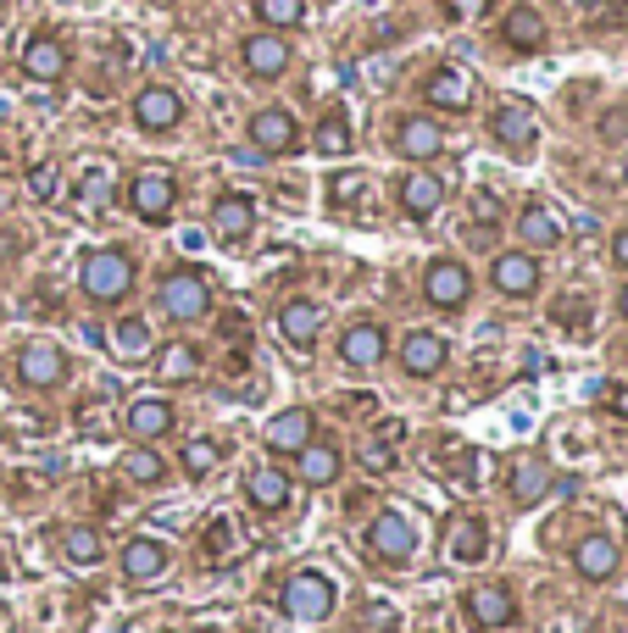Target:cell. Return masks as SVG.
I'll return each instance as SVG.
<instances>
[{
	"instance_id": "cell-43",
	"label": "cell",
	"mask_w": 628,
	"mask_h": 633,
	"mask_svg": "<svg viewBox=\"0 0 628 633\" xmlns=\"http://www.w3.org/2000/svg\"><path fill=\"white\" fill-rule=\"evenodd\" d=\"M362 467H368V473H379V478H384V473H395V450H390L384 439L362 444Z\"/></svg>"
},
{
	"instance_id": "cell-26",
	"label": "cell",
	"mask_w": 628,
	"mask_h": 633,
	"mask_svg": "<svg viewBox=\"0 0 628 633\" xmlns=\"http://www.w3.org/2000/svg\"><path fill=\"white\" fill-rule=\"evenodd\" d=\"M245 500L256 511H284L290 506V478L279 467H250L245 473Z\"/></svg>"
},
{
	"instance_id": "cell-34",
	"label": "cell",
	"mask_w": 628,
	"mask_h": 633,
	"mask_svg": "<svg viewBox=\"0 0 628 633\" xmlns=\"http://www.w3.org/2000/svg\"><path fill=\"white\" fill-rule=\"evenodd\" d=\"M112 350H117L123 361L150 355V323H139V317H117V323H112Z\"/></svg>"
},
{
	"instance_id": "cell-24",
	"label": "cell",
	"mask_w": 628,
	"mask_h": 633,
	"mask_svg": "<svg viewBox=\"0 0 628 633\" xmlns=\"http://www.w3.org/2000/svg\"><path fill=\"white\" fill-rule=\"evenodd\" d=\"M123 428L134 433V444H150V439H161L167 428H172V406L167 400H128V411H123Z\"/></svg>"
},
{
	"instance_id": "cell-4",
	"label": "cell",
	"mask_w": 628,
	"mask_h": 633,
	"mask_svg": "<svg viewBox=\"0 0 628 633\" xmlns=\"http://www.w3.org/2000/svg\"><path fill=\"white\" fill-rule=\"evenodd\" d=\"M368 556L384 562V567H406L417 556V528L401 517V511H379L368 522Z\"/></svg>"
},
{
	"instance_id": "cell-37",
	"label": "cell",
	"mask_w": 628,
	"mask_h": 633,
	"mask_svg": "<svg viewBox=\"0 0 628 633\" xmlns=\"http://www.w3.org/2000/svg\"><path fill=\"white\" fill-rule=\"evenodd\" d=\"M217 456H223L217 439H190V444H184V478H206V473L217 467Z\"/></svg>"
},
{
	"instance_id": "cell-25",
	"label": "cell",
	"mask_w": 628,
	"mask_h": 633,
	"mask_svg": "<svg viewBox=\"0 0 628 633\" xmlns=\"http://www.w3.org/2000/svg\"><path fill=\"white\" fill-rule=\"evenodd\" d=\"M290 67V45L279 34H250L245 39V72L250 78H279Z\"/></svg>"
},
{
	"instance_id": "cell-6",
	"label": "cell",
	"mask_w": 628,
	"mask_h": 633,
	"mask_svg": "<svg viewBox=\"0 0 628 633\" xmlns=\"http://www.w3.org/2000/svg\"><path fill=\"white\" fill-rule=\"evenodd\" d=\"M172 201H178V184H172V172L161 167H145L128 178V212L139 223H167L172 217Z\"/></svg>"
},
{
	"instance_id": "cell-1",
	"label": "cell",
	"mask_w": 628,
	"mask_h": 633,
	"mask_svg": "<svg viewBox=\"0 0 628 633\" xmlns=\"http://www.w3.org/2000/svg\"><path fill=\"white\" fill-rule=\"evenodd\" d=\"M78 279H83V295L96 306H117L134 290V256L128 250H89Z\"/></svg>"
},
{
	"instance_id": "cell-14",
	"label": "cell",
	"mask_w": 628,
	"mask_h": 633,
	"mask_svg": "<svg viewBox=\"0 0 628 633\" xmlns=\"http://www.w3.org/2000/svg\"><path fill=\"white\" fill-rule=\"evenodd\" d=\"M490 279H495V290H501V295L523 301V295H534V290H540V261H534L528 250H506V256H495Z\"/></svg>"
},
{
	"instance_id": "cell-17",
	"label": "cell",
	"mask_w": 628,
	"mask_h": 633,
	"mask_svg": "<svg viewBox=\"0 0 628 633\" xmlns=\"http://www.w3.org/2000/svg\"><path fill=\"white\" fill-rule=\"evenodd\" d=\"M23 72H29L34 83L67 78V45H61L56 34H34V39L23 45Z\"/></svg>"
},
{
	"instance_id": "cell-35",
	"label": "cell",
	"mask_w": 628,
	"mask_h": 633,
	"mask_svg": "<svg viewBox=\"0 0 628 633\" xmlns=\"http://www.w3.org/2000/svg\"><path fill=\"white\" fill-rule=\"evenodd\" d=\"M256 12L267 29H295L306 18V0H256Z\"/></svg>"
},
{
	"instance_id": "cell-49",
	"label": "cell",
	"mask_w": 628,
	"mask_h": 633,
	"mask_svg": "<svg viewBox=\"0 0 628 633\" xmlns=\"http://www.w3.org/2000/svg\"><path fill=\"white\" fill-rule=\"evenodd\" d=\"M612 411H617V422H628V384L612 389Z\"/></svg>"
},
{
	"instance_id": "cell-22",
	"label": "cell",
	"mask_w": 628,
	"mask_h": 633,
	"mask_svg": "<svg viewBox=\"0 0 628 633\" xmlns=\"http://www.w3.org/2000/svg\"><path fill=\"white\" fill-rule=\"evenodd\" d=\"M395 195H401V212L423 223V217H434V212H439V201H445V184H439L434 172H406Z\"/></svg>"
},
{
	"instance_id": "cell-8",
	"label": "cell",
	"mask_w": 628,
	"mask_h": 633,
	"mask_svg": "<svg viewBox=\"0 0 628 633\" xmlns=\"http://www.w3.org/2000/svg\"><path fill=\"white\" fill-rule=\"evenodd\" d=\"M250 145H256L261 156H284V150L301 145V128H295V117H290L284 106H261V112L250 117Z\"/></svg>"
},
{
	"instance_id": "cell-18",
	"label": "cell",
	"mask_w": 628,
	"mask_h": 633,
	"mask_svg": "<svg viewBox=\"0 0 628 633\" xmlns=\"http://www.w3.org/2000/svg\"><path fill=\"white\" fill-rule=\"evenodd\" d=\"M161 573H167V545H161V539H150V533L128 539V545H123V578L128 584H150Z\"/></svg>"
},
{
	"instance_id": "cell-11",
	"label": "cell",
	"mask_w": 628,
	"mask_h": 633,
	"mask_svg": "<svg viewBox=\"0 0 628 633\" xmlns=\"http://www.w3.org/2000/svg\"><path fill=\"white\" fill-rule=\"evenodd\" d=\"M384 350H390V334H384V323H368V317L350 323L345 339H339V361H345V368H379Z\"/></svg>"
},
{
	"instance_id": "cell-5",
	"label": "cell",
	"mask_w": 628,
	"mask_h": 633,
	"mask_svg": "<svg viewBox=\"0 0 628 633\" xmlns=\"http://www.w3.org/2000/svg\"><path fill=\"white\" fill-rule=\"evenodd\" d=\"M473 295V273L457 261V256H434L428 273H423V301L439 306V312H462Z\"/></svg>"
},
{
	"instance_id": "cell-20",
	"label": "cell",
	"mask_w": 628,
	"mask_h": 633,
	"mask_svg": "<svg viewBox=\"0 0 628 633\" xmlns=\"http://www.w3.org/2000/svg\"><path fill=\"white\" fill-rule=\"evenodd\" d=\"M279 328H284V339H290L295 350H312V344L323 339V306H317V301H284Z\"/></svg>"
},
{
	"instance_id": "cell-38",
	"label": "cell",
	"mask_w": 628,
	"mask_h": 633,
	"mask_svg": "<svg viewBox=\"0 0 628 633\" xmlns=\"http://www.w3.org/2000/svg\"><path fill=\"white\" fill-rule=\"evenodd\" d=\"M317 150H323V156H345V150H350V123H345L339 112H328V117L317 123Z\"/></svg>"
},
{
	"instance_id": "cell-10",
	"label": "cell",
	"mask_w": 628,
	"mask_h": 633,
	"mask_svg": "<svg viewBox=\"0 0 628 633\" xmlns=\"http://www.w3.org/2000/svg\"><path fill=\"white\" fill-rule=\"evenodd\" d=\"M423 101L439 112H468L473 106V72L468 67H434L423 83Z\"/></svg>"
},
{
	"instance_id": "cell-33",
	"label": "cell",
	"mask_w": 628,
	"mask_h": 633,
	"mask_svg": "<svg viewBox=\"0 0 628 633\" xmlns=\"http://www.w3.org/2000/svg\"><path fill=\"white\" fill-rule=\"evenodd\" d=\"M546 495H551L546 462H517V473H512V500H517V506H540Z\"/></svg>"
},
{
	"instance_id": "cell-3",
	"label": "cell",
	"mask_w": 628,
	"mask_h": 633,
	"mask_svg": "<svg viewBox=\"0 0 628 633\" xmlns=\"http://www.w3.org/2000/svg\"><path fill=\"white\" fill-rule=\"evenodd\" d=\"M279 606H284L295 622H323V617L334 611V578L317 573V567H301V573L284 584Z\"/></svg>"
},
{
	"instance_id": "cell-45",
	"label": "cell",
	"mask_w": 628,
	"mask_h": 633,
	"mask_svg": "<svg viewBox=\"0 0 628 633\" xmlns=\"http://www.w3.org/2000/svg\"><path fill=\"white\" fill-rule=\"evenodd\" d=\"M557 323H562V328H579V323H590V306H579V301H557Z\"/></svg>"
},
{
	"instance_id": "cell-48",
	"label": "cell",
	"mask_w": 628,
	"mask_h": 633,
	"mask_svg": "<svg viewBox=\"0 0 628 633\" xmlns=\"http://www.w3.org/2000/svg\"><path fill=\"white\" fill-rule=\"evenodd\" d=\"M612 261H617V267H628V228H623V234H612Z\"/></svg>"
},
{
	"instance_id": "cell-36",
	"label": "cell",
	"mask_w": 628,
	"mask_h": 633,
	"mask_svg": "<svg viewBox=\"0 0 628 633\" xmlns=\"http://www.w3.org/2000/svg\"><path fill=\"white\" fill-rule=\"evenodd\" d=\"M106 195H112V172H106V167H89L83 184H78V206H83V212H101Z\"/></svg>"
},
{
	"instance_id": "cell-44",
	"label": "cell",
	"mask_w": 628,
	"mask_h": 633,
	"mask_svg": "<svg viewBox=\"0 0 628 633\" xmlns=\"http://www.w3.org/2000/svg\"><path fill=\"white\" fill-rule=\"evenodd\" d=\"M484 12H490V0H445V18H451V23H473Z\"/></svg>"
},
{
	"instance_id": "cell-2",
	"label": "cell",
	"mask_w": 628,
	"mask_h": 633,
	"mask_svg": "<svg viewBox=\"0 0 628 633\" xmlns=\"http://www.w3.org/2000/svg\"><path fill=\"white\" fill-rule=\"evenodd\" d=\"M161 312L172 323H201L212 312V284L206 273H195V267H178V273L161 279Z\"/></svg>"
},
{
	"instance_id": "cell-46",
	"label": "cell",
	"mask_w": 628,
	"mask_h": 633,
	"mask_svg": "<svg viewBox=\"0 0 628 633\" xmlns=\"http://www.w3.org/2000/svg\"><path fill=\"white\" fill-rule=\"evenodd\" d=\"M473 217L479 223H501V195H473Z\"/></svg>"
},
{
	"instance_id": "cell-21",
	"label": "cell",
	"mask_w": 628,
	"mask_h": 633,
	"mask_svg": "<svg viewBox=\"0 0 628 633\" xmlns=\"http://www.w3.org/2000/svg\"><path fill=\"white\" fill-rule=\"evenodd\" d=\"M301 444H312V411L306 406H290L267 422V450H279V456H295Z\"/></svg>"
},
{
	"instance_id": "cell-29",
	"label": "cell",
	"mask_w": 628,
	"mask_h": 633,
	"mask_svg": "<svg viewBox=\"0 0 628 633\" xmlns=\"http://www.w3.org/2000/svg\"><path fill=\"white\" fill-rule=\"evenodd\" d=\"M295 473H301L312 489L334 484V478H339V450H334V444H301V450H295Z\"/></svg>"
},
{
	"instance_id": "cell-28",
	"label": "cell",
	"mask_w": 628,
	"mask_h": 633,
	"mask_svg": "<svg viewBox=\"0 0 628 633\" xmlns=\"http://www.w3.org/2000/svg\"><path fill=\"white\" fill-rule=\"evenodd\" d=\"M501 39H506L512 50H540V45H546V18L534 12V7H512L506 23H501Z\"/></svg>"
},
{
	"instance_id": "cell-30",
	"label": "cell",
	"mask_w": 628,
	"mask_h": 633,
	"mask_svg": "<svg viewBox=\"0 0 628 633\" xmlns=\"http://www.w3.org/2000/svg\"><path fill=\"white\" fill-rule=\"evenodd\" d=\"M61 556H67L72 567H101L106 545H101V533L89 528V522H72V528H61Z\"/></svg>"
},
{
	"instance_id": "cell-27",
	"label": "cell",
	"mask_w": 628,
	"mask_h": 633,
	"mask_svg": "<svg viewBox=\"0 0 628 633\" xmlns=\"http://www.w3.org/2000/svg\"><path fill=\"white\" fill-rule=\"evenodd\" d=\"M573 567H579V578H590V584H606L612 573H617V545L606 533H590V539H579V551H573Z\"/></svg>"
},
{
	"instance_id": "cell-50",
	"label": "cell",
	"mask_w": 628,
	"mask_h": 633,
	"mask_svg": "<svg viewBox=\"0 0 628 633\" xmlns=\"http://www.w3.org/2000/svg\"><path fill=\"white\" fill-rule=\"evenodd\" d=\"M617 312H623V323H628V290H623V295H617Z\"/></svg>"
},
{
	"instance_id": "cell-15",
	"label": "cell",
	"mask_w": 628,
	"mask_h": 633,
	"mask_svg": "<svg viewBox=\"0 0 628 633\" xmlns=\"http://www.w3.org/2000/svg\"><path fill=\"white\" fill-rule=\"evenodd\" d=\"M445 556L451 562H484L490 556V528L479 522V517H451L445 522Z\"/></svg>"
},
{
	"instance_id": "cell-23",
	"label": "cell",
	"mask_w": 628,
	"mask_h": 633,
	"mask_svg": "<svg viewBox=\"0 0 628 633\" xmlns=\"http://www.w3.org/2000/svg\"><path fill=\"white\" fill-rule=\"evenodd\" d=\"M250 228H256V206H250V195H223V201L212 206V234H217L223 245H239Z\"/></svg>"
},
{
	"instance_id": "cell-41",
	"label": "cell",
	"mask_w": 628,
	"mask_h": 633,
	"mask_svg": "<svg viewBox=\"0 0 628 633\" xmlns=\"http://www.w3.org/2000/svg\"><path fill=\"white\" fill-rule=\"evenodd\" d=\"M29 195H34V201H56V195H61V172H56L51 161H34V167H29Z\"/></svg>"
},
{
	"instance_id": "cell-7",
	"label": "cell",
	"mask_w": 628,
	"mask_h": 633,
	"mask_svg": "<svg viewBox=\"0 0 628 633\" xmlns=\"http://www.w3.org/2000/svg\"><path fill=\"white\" fill-rule=\"evenodd\" d=\"M468 617H473V628H484V633L512 628V622H517V595H512L506 584H473V589H468Z\"/></svg>"
},
{
	"instance_id": "cell-19",
	"label": "cell",
	"mask_w": 628,
	"mask_h": 633,
	"mask_svg": "<svg viewBox=\"0 0 628 633\" xmlns=\"http://www.w3.org/2000/svg\"><path fill=\"white\" fill-rule=\"evenodd\" d=\"M395 150H401L406 161H434V156L445 150V128H439L434 117H406L401 134H395Z\"/></svg>"
},
{
	"instance_id": "cell-12",
	"label": "cell",
	"mask_w": 628,
	"mask_h": 633,
	"mask_svg": "<svg viewBox=\"0 0 628 633\" xmlns=\"http://www.w3.org/2000/svg\"><path fill=\"white\" fill-rule=\"evenodd\" d=\"M178 117H184V101H178L167 83H150L134 95V123L145 134H167V128H178Z\"/></svg>"
},
{
	"instance_id": "cell-39",
	"label": "cell",
	"mask_w": 628,
	"mask_h": 633,
	"mask_svg": "<svg viewBox=\"0 0 628 633\" xmlns=\"http://www.w3.org/2000/svg\"><path fill=\"white\" fill-rule=\"evenodd\" d=\"M123 467H128L134 484H161V478H167V462L156 456V450H145V444H134V456H128Z\"/></svg>"
},
{
	"instance_id": "cell-31",
	"label": "cell",
	"mask_w": 628,
	"mask_h": 633,
	"mask_svg": "<svg viewBox=\"0 0 628 633\" xmlns=\"http://www.w3.org/2000/svg\"><path fill=\"white\" fill-rule=\"evenodd\" d=\"M517 234H523V245H540V250H551V245H562V217H557L551 206H523Z\"/></svg>"
},
{
	"instance_id": "cell-42",
	"label": "cell",
	"mask_w": 628,
	"mask_h": 633,
	"mask_svg": "<svg viewBox=\"0 0 628 633\" xmlns=\"http://www.w3.org/2000/svg\"><path fill=\"white\" fill-rule=\"evenodd\" d=\"M328 195H334V206H350L356 195H368V178H362V172H334Z\"/></svg>"
},
{
	"instance_id": "cell-32",
	"label": "cell",
	"mask_w": 628,
	"mask_h": 633,
	"mask_svg": "<svg viewBox=\"0 0 628 633\" xmlns=\"http://www.w3.org/2000/svg\"><path fill=\"white\" fill-rule=\"evenodd\" d=\"M195 368H201V350H195V344H184V339H172V344H161V350H156V373H161L167 384H190V378H195Z\"/></svg>"
},
{
	"instance_id": "cell-40",
	"label": "cell",
	"mask_w": 628,
	"mask_h": 633,
	"mask_svg": "<svg viewBox=\"0 0 628 633\" xmlns=\"http://www.w3.org/2000/svg\"><path fill=\"white\" fill-rule=\"evenodd\" d=\"M234 551H239V528H234L228 517H217V522L206 528V556L223 562V556H234Z\"/></svg>"
},
{
	"instance_id": "cell-47",
	"label": "cell",
	"mask_w": 628,
	"mask_h": 633,
	"mask_svg": "<svg viewBox=\"0 0 628 633\" xmlns=\"http://www.w3.org/2000/svg\"><path fill=\"white\" fill-rule=\"evenodd\" d=\"M601 134H606V139H628V112H623V106L606 112V117H601Z\"/></svg>"
},
{
	"instance_id": "cell-16",
	"label": "cell",
	"mask_w": 628,
	"mask_h": 633,
	"mask_svg": "<svg viewBox=\"0 0 628 633\" xmlns=\"http://www.w3.org/2000/svg\"><path fill=\"white\" fill-rule=\"evenodd\" d=\"M490 134H495V145H506V150H528L534 134H540V117H534L523 101H506V106H495Z\"/></svg>"
},
{
	"instance_id": "cell-13",
	"label": "cell",
	"mask_w": 628,
	"mask_h": 633,
	"mask_svg": "<svg viewBox=\"0 0 628 633\" xmlns=\"http://www.w3.org/2000/svg\"><path fill=\"white\" fill-rule=\"evenodd\" d=\"M445 361H451V344H445L439 334L417 328V334L401 339V373H412V378H434Z\"/></svg>"
},
{
	"instance_id": "cell-9",
	"label": "cell",
	"mask_w": 628,
	"mask_h": 633,
	"mask_svg": "<svg viewBox=\"0 0 628 633\" xmlns=\"http://www.w3.org/2000/svg\"><path fill=\"white\" fill-rule=\"evenodd\" d=\"M18 378H23L29 389H51V384L67 378V355H61L51 339H34V344L18 350Z\"/></svg>"
},
{
	"instance_id": "cell-51",
	"label": "cell",
	"mask_w": 628,
	"mask_h": 633,
	"mask_svg": "<svg viewBox=\"0 0 628 633\" xmlns=\"http://www.w3.org/2000/svg\"><path fill=\"white\" fill-rule=\"evenodd\" d=\"M7 7H12V0H0V12H7Z\"/></svg>"
}]
</instances>
